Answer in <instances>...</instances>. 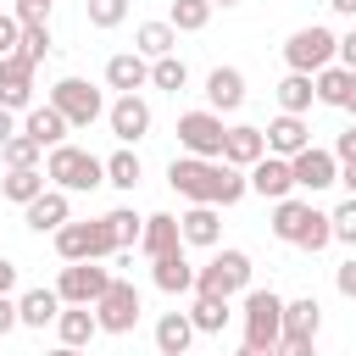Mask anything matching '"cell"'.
I'll use <instances>...</instances> for the list:
<instances>
[{
    "label": "cell",
    "mask_w": 356,
    "mask_h": 356,
    "mask_svg": "<svg viewBox=\"0 0 356 356\" xmlns=\"http://www.w3.org/2000/svg\"><path fill=\"white\" fill-rule=\"evenodd\" d=\"M167 184H172L189 206H239V200L250 195L245 167L206 161V156H172V161H167Z\"/></svg>",
    "instance_id": "cell-1"
},
{
    "label": "cell",
    "mask_w": 356,
    "mask_h": 356,
    "mask_svg": "<svg viewBox=\"0 0 356 356\" xmlns=\"http://www.w3.org/2000/svg\"><path fill=\"white\" fill-rule=\"evenodd\" d=\"M273 234L284 239V245H300V250H323V245H334V228H328V211H317L312 200H295V195H284V200H273Z\"/></svg>",
    "instance_id": "cell-2"
},
{
    "label": "cell",
    "mask_w": 356,
    "mask_h": 356,
    "mask_svg": "<svg viewBox=\"0 0 356 356\" xmlns=\"http://www.w3.org/2000/svg\"><path fill=\"white\" fill-rule=\"evenodd\" d=\"M44 178L56 184V189H67V195H83V189H100L106 184V161L100 156H89L83 145H50V161H44Z\"/></svg>",
    "instance_id": "cell-3"
},
{
    "label": "cell",
    "mask_w": 356,
    "mask_h": 356,
    "mask_svg": "<svg viewBox=\"0 0 356 356\" xmlns=\"http://www.w3.org/2000/svg\"><path fill=\"white\" fill-rule=\"evenodd\" d=\"M284 339V300L273 289H245V345L273 350Z\"/></svg>",
    "instance_id": "cell-4"
},
{
    "label": "cell",
    "mask_w": 356,
    "mask_h": 356,
    "mask_svg": "<svg viewBox=\"0 0 356 356\" xmlns=\"http://www.w3.org/2000/svg\"><path fill=\"white\" fill-rule=\"evenodd\" d=\"M250 289V256L245 250H217L206 267H195V295H239Z\"/></svg>",
    "instance_id": "cell-5"
},
{
    "label": "cell",
    "mask_w": 356,
    "mask_h": 356,
    "mask_svg": "<svg viewBox=\"0 0 356 356\" xmlns=\"http://www.w3.org/2000/svg\"><path fill=\"white\" fill-rule=\"evenodd\" d=\"M50 106L67 117V128H89L95 117H106V100H100V89H95L89 78H56Z\"/></svg>",
    "instance_id": "cell-6"
},
{
    "label": "cell",
    "mask_w": 356,
    "mask_h": 356,
    "mask_svg": "<svg viewBox=\"0 0 356 356\" xmlns=\"http://www.w3.org/2000/svg\"><path fill=\"white\" fill-rule=\"evenodd\" d=\"M334 33L323 28V22H312V28H295L289 39H284V61H289V72H323L328 61H334Z\"/></svg>",
    "instance_id": "cell-7"
},
{
    "label": "cell",
    "mask_w": 356,
    "mask_h": 356,
    "mask_svg": "<svg viewBox=\"0 0 356 356\" xmlns=\"http://www.w3.org/2000/svg\"><path fill=\"white\" fill-rule=\"evenodd\" d=\"M139 289L128 284V278H111L106 284V295L95 300V323H100V334H134V323H139Z\"/></svg>",
    "instance_id": "cell-8"
},
{
    "label": "cell",
    "mask_w": 356,
    "mask_h": 356,
    "mask_svg": "<svg viewBox=\"0 0 356 356\" xmlns=\"http://www.w3.org/2000/svg\"><path fill=\"white\" fill-rule=\"evenodd\" d=\"M106 284H111V267H100V261H67L61 278H56V295H61V306H95L106 295Z\"/></svg>",
    "instance_id": "cell-9"
},
{
    "label": "cell",
    "mask_w": 356,
    "mask_h": 356,
    "mask_svg": "<svg viewBox=\"0 0 356 356\" xmlns=\"http://www.w3.org/2000/svg\"><path fill=\"white\" fill-rule=\"evenodd\" d=\"M178 145H184V156H206V161H217V156H222V117H217L211 106L184 111V117H178Z\"/></svg>",
    "instance_id": "cell-10"
},
{
    "label": "cell",
    "mask_w": 356,
    "mask_h": 356,
    "mask_svg": "<svg viewBox=\"0 0 356 356\" xmlns=\"http://www.w3.org/2000/svg\"><path fill=\"white\" fill-rule=\"evenodd\" d=\"M289 172H295V189H306V195L339 184V161H334V150H317V145H306L300 156H289Z\"/></svg>",
    "instance_id": "cell-11"
},
{
    "label": "cell",
    "mask_w": 356,
    "mask_h": 356,
    "mask_svg": "<svg viewBox=\"0 0 356 356\" xmlns=\"http://www.w3.org/2000/svg\"><path fill=\"white\" fill-rule=\"evenodd\" d=\"M0 106L6 111H28L33 106V61L28 56H0Z\"/></svg>",
    "instance_id": "cell-12"
},
{
    "label": "cell",
    "mask_w": 356,
    "mask_h": 356,
    "mask_svg": "<svg viewBox=\"0 0 356 356\" xmlns=\"http://www.w3.org/2000/svg\"><path fill=\"white\" fill-rule=\"evenodd\" d=\"M106 122H111V134H117L122 145H139V139L150 134V106H145L139 95H117V100L106 106Z\"/></svg>",
    "instance_id": "cell-13"
},
{
    "label": "cell",
    "mask_w": 356,
    "mask_h": 356,
    "mask_svg": "<svg viewBox=\"0 0 356 356\" xmlns=\"http://www.w3.org/2000/svg\"><path fill=\"white\" fill-rule=\"evenodd\" d=\"M245 184H250L261 200H284V195H295V172H289L284 156H261V161H250V167H245Z\"/></svg>",
    "instance_id": "cell-14"
},
{
    "label": "cell",
    "mask_w": 356,
    "mask_h": 356,
    "mask_svg": "<svg viewBox=\"0 0 356 356\" xmlns=\"http://www.w3.org/2000/svg\"><path fill=\"white\" fill-rule=\"evenodd\" d=\"M67 217H72V200H67V189H56V184H50L44 195H33V200L22 206V222H28L33 234H56V228H61Z\"/></svg>",
    "instance_id": "cell-15"
},
{
    "label": "cell",
    "mask_w": 356,
    "mask_h": 356,
    "mask_svg": "<svg viewBox=\"0 0 356 356\" xmlns=\"http://www.w3.org/2000/svg\"><path fill=\"white\" fill-rule=\"evenodd\" d=\"M261 134H267V156H284V161H289V156H300V150L312 145L306 117H289V111H278V117H273Z\"/></svg>",
    "instance_id": "cell-16"
},
{
    "label": "cell",
    "mask_w": 356,
    "mask_h": 356,
    "mask_svg": "<svg viewBox=\"0 0 356 356\" xmlns=\"http://www.w3.org/2000/svg\"><path fill=\"white\" fill-rule=\"evenodd\" d=\"M150 83V61L139 56V50H117L111 61H106V89H117V95H139Z\"/></svg>",
    "instance_id": "cell-17"
},
{
    "label": "cell",
    "mask_w": 356,
    "mask_h": 356,
    "mask_svg": "<svg viewBox=\"0 0 356 356\" xmlns=\"http://www.w3.org/2000/svg\"><path fill=\"white\" fill-rule=\"evenodd\" d=\"M206 106L222 117V111H239L245 106V72L239 67H211L206 72Z\"/></svg>",
    "instance_id": "cell-18"
},
{
    "label": "cell",
    "mask_w": 356,
    "mask_h": 356,
    "mask_svg": "<svg viewBox=\"0 0 356 356\" xmlns=\"http://www.w3.org/2000/svg\"><path fill=\"white\" fill-rule=\"evenodd\" d=\"M261 156H267V134H261V128H250V122L222 128V156H217V161H228V167H250V161H261Z\"/></svg>",
    "instance_id": "cell-19"
},
{
    "label": "cell",
    "mask_w": 356,
    "mask_h": 356,
    "mask_svg": "<svg viewBox=\"0 0 356 356\" xmlns=\"http://www.w3.org/2000/svg\"><path fill=\"white\" fill-rule=\"evenodd\" d=\"M178 234H184V245L217 250V239H222V217H217V206H189V211L178 217Z\"/></svg>",
    "instance_id": "cell-20"
},
{
    "label": "cell",
    "mask_w": 356,
    "mask_h": 356,
    "mask_svg": "<svg viewBox=\"0 0 356 356\" xmlns=\"http://www.w3.org/2000/svg\"><path fill=\"white\" fill-rule=\"evenodd\" d=\"M139 250L156 261V256H167V250H184V234H178V217L172 211H156V217H145V228H139Z\"/></svg>",
    "instance_id": "cell-21"
},
{
    "label": "cell",
    "mask_w": 356,
    "mask_h": 356,
    "mask_svg": "<svg viewBox=\"0 0 356 356\" xmlns=\"http://www.w3.org/2000/svg\"><path fill=\"white\" fill-rule=\"evenodd\" d=\"M150 278H156V289H161V295H184V289H195V267H189V256H184V250L156 256V261H150Z\"/></svg>",
    "instance_id": "cell-22"
},
{
    "label": "cell",
    "mask_w": 356,
    "mask_h": 356,
    "mask_svg": "<svg viewBox=\"0 0 356 356\" xmlns=\"http://www.w3.org/2000/svg\"><path fill=\"white\" fill-rule=\"evenodd\" d=\"M56 312H61V295L56 289H22L17 295V323L22 328H50Z\"/></svg>",
    "instance_id": "cell-23"
},
{
    "label": "cell",
    "mask_w": 356,
    "mask_h": 356,
    "mask_svg": "<svg viewBox=\"0 0 356 356\" xmlns=\"http://www.w3.org/2000/svg\"><path fill=\"white\" fill-rule=\"evenodd\" d=\"M317 328H323V306L312 295L284 300V339H317Z\"/></svg>",
    "instance_id": "cell-24"
},
{
    "label": "cell",
    "mask_w": 356,
    "mask_h": 356,
    "mask_svg": "<svg viewBox=\"0 0 356 356\" xmlns=\"http://www.w3.org/2000/svg\"><path fill=\"white\" fill-rule=\"evenodd\" d=\"M56 334H61V345H89L95 334H100V323H95V306H61L56 312Z\"/></svg>",
    "instance_id": "cell-25"
},
{
    "label": "cell",
    "mask_w": 356,
    "mask_h": 356,
    "mask_svg": "<svg viewBox=\"0 0 356 356\" xmlns=\"http://www.w3.org/2000/svg\"><path fill=\"white\" fill-rule=\"evenodd\" d=\"M189 345H195L189 312H161V323H156V350H161V356H184Z\"/></svg>",
    "instance_id": "cell-26"
},
{
    "label": "cell",
    "mask_w": 356,
    "mask_h": 356,
    "mask_svg": "<svg viewBox=\"0 0 356 356\" xmlns=\"http://www.w3.org/2000/svg\"><path fill=\"white\" fill-rule=\"evenodd\" d=\"M22 134H28V139H39V145H61V139H67V117H61L50 100H44V106H28Z\"/></svg>",
    "instance_id": "cell-27"
},
{
    "label": "cell",
    "mask_w": 356,
    "mask_h": 356,
    "mask_svg": "<svg viewBox=\"0 0 356 356\" xmlns=\"http://www.w3.org/2000/svg\"><path fill=\"white\" fill-rule=\"evenodd\" d=\"M50 189V178H44V167H11L6 178H0V195L11 200V206H28L33 195H44Z\"/></svg>",
    "instance_id": "cell-28"
},
{
    "label": "cell",
    "mask_w": 356,
    "mask_h": 356,
    "mask_svg": "<svg viewBox=\"0 0 356 356\" xmlns=\"http://www.w3.org/2000/svg\"><path fill=\"white\" fill-rule=\"evenodd\" d=\"M172 44H178V28H172V22H139V28H134V50H139L145 61L172 56Z\"/></svg>",
    "instance_id": "cell-29"
},
{
    "label": "cell",
    "mask_w": 356,
    "mask_h": 356,
    "mask_svg": "<svg viewBox=\"0 0 356 356\" xmlns=\"http://www.w3.org/2000/svg\"><path fill=\"white\" fill-rule=\"evenodd\" d=\"M317 106V89H312V72H289L284 83H278V111H289V117H306Z\"/></svg>",
    "instance_id": "cell-30"
},
{
    "label": "cell",
    "mask_w": 356,
    "mask_h": 356,
    "mask_svg": "<svg viewBox=\"0 0 356 356\" xmlns=\"http://www.w3.org/2000/svg\"><path fill=\"white\" fill-rule=\"evenodd\" d=\"M228 295H195V306H189V323H195V334H222L228 328Z\"/></svg>",
    "instance_id": "cell-31"
},
{
    "label": "cell",
    "mask_w": 356,
    "mask_h": 356,
    "mask_svg": "<svg viewBox=\"0 0 356 356\" xmlns=\"http://www.w3.org/2000/svg\"><path fill=\"white\" fill-rule=\"evenodd\" d=\"M312 89H317V100H323V106H345V89H350V67L328 61L323 72H312Z\"/></svg>",
    "instance_id": "cell-32"
},
{
    "label": "cell",
    "mask_w": 356,
    "mask_h": 356,
    "mask_svg": "<svg viewBox=\"0 0 356 356\" xmlns=\"http://www.w3.org/2000/svg\"><path fill=\"white\" fill-rule=\"evenodd\" d=\"M139 178H145V167H139L134 145H122V150H111V156H106V184H111V189H134Z\"/></svg>",
    "instance_id": "cell-33"
},
{
    "label": "cell",
    "mask_w": 356,
    "mask_h": 356,
    "mask_svg": "<svg viewBox=\"0 0 356 356\" xmlns=\"http://www.w3.org/2000/svg\"><path fill=\"white\" fill-rule=\"evenodd\" d=\"M211 11H217L211 0H172V6H167V22H172L178 33H200V28L211 22Z\"/></svg>",
    "instance_id": "cell-34"
},
{
    "label": "cell",
    "mask_w": 356,
    "mask_h": 356,
    "mask_svg": "<svg viewBox=\"0 0 356 356\" xmlns=\"http://www.w3.org/2000/svg\"><path fill=\"white\" fill-rule=\"evenodd\" d=\"M56 256H61V261H89V222H72V217H67V222L56 228Z\"/></svg>",
    "instance_id": "cell-35"
},
{
    "label": "cell",
    "mask_w": 356,
    "mask_h": 356,
    "mask_svg": "<svg viewBox=\"0 0 356 356\" xmlns=\"http://www.w3.org/2000/svg\"><path fill=\"white\" fill-rule=\"evenodd\" d=\"M150 83H156V89H167V95H178V89L189 83L184 56H156V61H150Z\"/></svg>",
    "instance_id": "cell-36"
},
{
    "label": "cell",
    "mask_w": 356,
    "mask_h": 356,
    "mask_svg": "<svg viewBox=\"0 0 356 356\" xmlns=\"http://www.w3.org/2000/svg\"><path fill=\"white\" fill-rule=\"evenodd\" d=\"M0 156H6V167H39V156H44V145H39V139H28V134L17 128V134H11L6 145H0Z\"/></svg>",
    "instance_id": "cell-37"
},
{
    "label": "cell",
    "mask_w": 356,
    "mask_h": 356,
    "mask_svg": "<svg viewBox=\"0 0 356 356\" xmlns=\"http://www.w3.org/2000/svg\"><path fill=\"white\" fill-rule=\"evenodd\" d=\"M106 222H111V239H117V250L139 245V228H145V217H134L128 206H117V211H106Z\"/></svg>",
    "instance_id": "cell-38"
},
{
    "label": "cell",
    "mask_w": 356,
    "mask_h": 356,
    "mask_svg": "<svg viewBox=\"0 0 356 356\" xmlns=\"http://www.w3.org/2000/svg\"><path fill=\"white\" fill-rule=\"evenodd\" d=\"M44 50H50V22H28L22 28V39H17V56H28L33 67L44 61Z\"/></svg>",
    "instance_id": "cell-39"
},
{
    "label": "cell",
    "mask_w": 356,
    "mask_h": 356,
    "mask_svg": "<svg viewBox=\"0 0 356 356\" xmlns=\"http://www.w3.org/2000/svg\"><path fill=\"white\" fill-rule=\"evenodd\" d=\"M83 11H89L95 28H117L128 17V0H83Z\"/></svg>",
    "instance_id": "cell-40"
},
{
    "label": "cell",
    "mask_w": 356,
    "mask_h": 356,
    "mask_svg": "<svg viewBox=\"0 0 356 356\" xmlns=\"http://www.w3.org/2000/svg\"><path fill=\"white\" fill-rule=\"evenodd\" d=\"M328 228H334V239L356 245V195H350V200H339V206L328 211Z\"/></svg>",
    "instance_id": "cell-41"
},
{
    "label": "cell",
    "mask_w": 356,
    "mask_h": 356,
    "mask_svg": "<svg viewBox=\"0 0 356 356\" xmlns=\"http://www.w3.org/2000/svg\"><path fill=\"white\" fill-rule=\"evenodd\" d=\"M106 256H117V239H111V222L95 217L89 222V261H106Z\"/></svg>",
    "instance_id": "cell-42"
},
{
    "label": "cell",
    "mask_w": 356,
    "mask_h": 356,
    "mask_svg": "<svg viewBox=\"0 0 356 356\" xmlns=\"http://www.w3.org/2000/svg\"><path fill=\"white\" fill-rule=\"evenodd\" d=\"M17 39H22V22H17L11 11H0V56H11V50H17Z\"/></svg>",
    "instance_id": "cell-43"
},
{
    "label": "cell",
    "mask_w": 356,
    "mask_h": 356,
    "mask_svg": "<svg viewBox=\"0 0 356 356\" xmlns=\"http://www.w3.org/2000/svg\"><path fill=\"white\" fill-rule=\"evenodd\" d=\"M334 161H339V167H356V122L334 139Z\"/></svg>",
    "instance_id": "cell-44"
},
{
    "label": "cell",
    "mask_w": 356,
    "mask_h": 356,
    "mask_svg": "<svg viewBox=\"0 0 356 356\" xmlns=\"http://www.w3.org/2000/svg\"><path fill=\"white\" fill-rule=\"evenodd\" d=\"M11 17H17L22 28H28V22H50V6H39V0H17V11H11Z\"/></svg>",
    "instance_id": "cell-45"
},
{
    "label": "cell",
    "mask_w": 356,
    "mask_h": 356,
    "mask_svg": "<svg viewBox=\"0 0 356 356\" xmlns=\"http://www.w3.org/2000/svg\"><path fill=\"white\" fill-rule=\"evenodd\" d=\"M334 289H339L345 300H356V256H350V261H345V267L334 273Z\"/></svg>",
    "instance_id": "cell-46"
},
{
    "label": "cell",
    "mask_w": 356,
    "mask_h": 356,
    "mask_svg": "<svg viewBox=\"0 0 356 356\" xmlns=\"http://www.w3.org/2000/svg\"><path fill=\"white\" fill-rule=\"evenodd\" d=\"M334 61H339V67H350V72H356V28H350V33H345V39H339V44H334Z\"/></svg>",
    "instance_id": "cell-47"
},
{
    "label": "cell",
    "mask_w": 356,
    "mask_h": 356,
    "mask_svg": "<svg viewBox=\"0 0 356 356\" xmlns=\"http://www.w3.org/2000/svg\"><path fill=\"white\" fill-rule=\"evenodd\" d=\"M273 350H278V356H317V350H312V339H278Z\"/></svg>",
    "instance_id": "cell-48"
},
{
    "label": "cell",
    "mask_w": 356,
    "mask_h": 356,
    "mask_svg": "<svg viewBox=\"0 0 356 356\" xmlns=\"http://www.w3.org/2000/svg\"><path fill=\"white\" fill-rule=\"evenodd\" d=\"M11 328H22V323H17V300L0 295V334H11Z\"/></svg>",
    "instance_id": "cell-49"
},
{
    "label": "cell",
    "mask_w": 356,
    "mask_h": 356,
    "mask_svg": "<svg viewBox=\"0 0 356 356\" xmlns=\"http://www.w3.org/2000/svg\"><path fill=\"white\" fill-rule=\"evenodd\" d=\"M11 284H17V261L0 256V295H11Z\"/></svg>",
    "instance_id": "cell-50"
},
{
    "label": "cell",
    "mask_w": 356,
    "mask_h": 356,
    "mask_svg": "<svg viewBox=\"0 0 356 356\" xmlns=\"http://www.w3.org/2000/svg\"><path fill=\"white\" fill-rule=\"evenodd\" d=\"M11 134H17V117H11V111H6V106H0V145H6V139H11Z\"/></svg>",
    "instance_id": "cell-51"
},
{
    "label": "cell",
    "mask_w": 356,
    "mask_h": 356,
    "mask_svg": "<svg viewBox=\"0 0 356 356\" xmlns=\"http://www.w3.org/2000/svg\"><path fill=\"white\" fill-rule=\"evenodd\" d=\"M328 11H339V17H356V0H328Z\"/></svg>",
    "instance_id": "cell-52"
},
{
    "label": "cell",
    "mask_w": 356,
    "mask_h": 356,
    "mask_svg": "<svg viewBox=\"0 0 356 356\" xmlns=\"http://www.w3.org/2000/svg\"><path fill=\"white\" fill-rule=\"evenodd\" d=\"M339 184H345V189L356 195V167H339Z\"/></svg>",
    "instance_id": "cell-53"
},
{
    "label": "cell",
    "mask_w": 356,
    "mask_h": 356,
    "mask_svg": "<svg viewBox=\"0 0 356 356\" xmlns=\"http://www.w3.org/2000/svg\"><path fill=\"white\" fill-rule=\"evenodd\" d=\"M339 111H356V72H350V89H345V106Z\"/></svg>",
    "instance_id": "cell-54"
},
{
    "label": "cell",
    "mask_w": 356,
    "mask_h": 356,
    "mask_svg": "<svg viewBox=\"0 0 356 356\" xmlns=\"http://www.w3.org/2000/svg\"><path fill=\"white\" fill-rule=\"evenodd\" d=\"M44 356H83L78 345H56V350H44Z\"/></svg>",
    "instance_id": "cell-55"
},
{
    "label": "cell",
    "mask_w": 356,
    "mask_h": 356,
    "mask_svg": "<svg viewBox=\"0 0 356 356\" xmlns=\"http://www.w3.org/2000/svg\"><path fill=\"white\" fill-rule=\"evenodd\" d=\"M239 356H278V350H256V345H239Z\"/></svg>",
    "instance_id": "cell-56"
},
{
    "label": "cell",
    "mask_w": 356,
    "mask_h": 356,
    "mask_svg": "<svg viewBox=\"0 0 356 356\" xmlns=\"http://www.w3.org/2000/svg\"><path fill=\"white\" fill-rule=\"evenodd\" d=\"M211 6H239V0H211Z\"/></svg>",
    "instance_id": "cell-57"
},
{
    "label": "cell",
    "mask_w": 356,
    "mask_h": 356,
    "mask_svg": "<svg viewBox=\"0 0 356 356\" xmlns=\"http://www.w3.org/2000/svg\"><path fill=\"white\" fill-rule=\"evenodd\" d=\"M39 6H50V0H39Z\"/></svg>",
    "instance_id": "cell-58"
},
{
    "label": "cell",
    "mask_w": 356,
    "mask_h": 356,
    "mask_svg": "<svg viewBox=\"0 0 356 356\" xmlns=\"http://www.w3.org/2000/svg\"><path fill=\"white\" fill-rule=\"evenodd\" d=\"M184 356H189V350H184Z\"/></svg>",
    "instance_id": "cell-59"
}]
</instances>
